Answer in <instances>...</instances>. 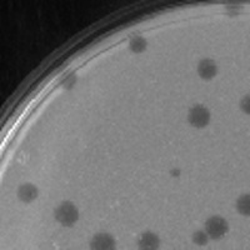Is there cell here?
<instances>
[{"mask_svg": "<svg viewBox=\"0 0 250 250\" xmlns=\"http://www.w3.org/2000/svg\"><path fill=\"white\" fill-rule=\"evenodd\" d=\"M55 219L64 227H73L79 219V211L71 202H64L55 209Z\"/></svg>", "mask_w": 250, "mask_h": 250, "instance_id": "cell-1", "label": "cell"}, {"mask_svg": "<svg viewBox=\"0 0 250 250\" xmlns=\"http://www.w3.org/2000/svg\"><path fill=\"white\" fill-rule=\"evenodd\" d=\"M229 230L228 222L222 216H211L205 223V233L213 239H220Z\"/></svg>", "mask_w": 250, "mask_h": 250, "instance_id": "cell-2", "label": "cell"}, {"mask_svg": "<svg viewBox=\"0 0 250 250\" xmlns=\"http://www.w3.org/2000/svg\"><path fill=\"white\" fill-rule=\"evenodd\" d=\"M188 119H189V123L193 126H195V128H204V126L209 124L210 113H209V110L205 106L195 105L189 110Z\"/></svg>", "mask_w": 250, "mask_h": 250, "instance_id": "cell-3", "label": "cell"}, {"mask_svg": "<svg viewBox=\"0 0 250 250\" xmlns=\"http://www.w3.org/2000/svg\"><path fill=\"white\" fill-rule=\"evenodd\" d=\"M91 249L110 250L115 248V240L109 234H97L90 243Z\"/></svg>", "mask_w": 250, "mask_h": 250, "instance_id": "cell-4", "label": "cell"}, {"mask_svg": "<svg viewBox=\"0 0 250 250\" xmlns=\"http://www.w3.org/2000/svg\"><path fill=\"white\" fill-rule=\"evenodd\" d=\"M198 73H199L200 78L204 80H210L218 73V68H216L215 62L211 59H203L198 65Z\"/></svg>", "mask_w": 250, "mask_h": 250, "instance_id": "cell-5", "label": "cell"}, {"mask_svg": "<svg viewBox=\"0 0 250 250\" xmlns=\"http://www.w3.org/2000/svg\"><path fill=\"white\" fill-rule=\"evenodd\" d=\"M138 245H139L140 249L154 250L159 248L160 240L158 238V235H155L154 233H150V231H146V233L142 234L139 242H138Z\"/></svg>", "mask_w": 250, "mask_h": 250, "instance_id": "cell-6", "label": "cell"}, {"mask_svg": "<svg viewBox=\"0 0 250 250\" xmlns=\"http://www.w3.org/2000/svg\"><path fill=\"white\" fill-rule=\"evenodd\" d=\"M19 199L24 203H31L38 198V189L33 184H24L18 190Z\"/></svg>", "mask_w": 250, "mask_h": 250, "instance_id": "cell-7", "label": "cell"}, {"mask_svg": "<svg viewBox=\"0 0 250 250\" xmlns=\"http://www.w3.org/2000/svg\"><path fill=\"white\" fill-rule=\"evenodd\" d=\"M146 40L144 39V38L142 37H134L133 39L130 40V50L133 51V53H137V54H139V53H143V51L146 49Z\"/></svg>", "mask_w": 250, "mask_h": 250, "instance_id": "cell-8", "label": "cell"}, {"mask_svg": "<svg viewBox=\"0 0 250 250\" xmlns=\"http://www.w3.org/2000/svg\"><path fill=\"white\" fill-rule=\"evenodd\" d=\"M250 198L248 194H245V195L240 196L238 199V202H236V208H238L239 213L243 214V215L245 216H249V213H250Z\"/></svg>", "mask_w": 250, "mask_h": 250, "instance_id": "cell-9", "label": "cell"}, {"mask_svg": "<svg viewBox=\"0 0 250 250\" xmlns=\"http://www.w3.org/2000/svg\"><path fill=\"white\" fill-rule=\"evenodd\" d=\"M193 242L195 243L196 245H205L208 243V234L204 233V231H196L193 235Z\"/></svg>", "mask_w": 250, "mask_h": 250, "instance_id": "cell-10", "label": "cell"}]
</instances>
